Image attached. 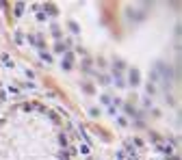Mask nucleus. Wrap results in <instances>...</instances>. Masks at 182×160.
<instances>
[{"instance_id":"1","label":"nucleus","mask_w":182,"mask_h":160,"mask_svg":"<svg viewBox=\"0 0 182 160\" xmlns=\"http://www.w3.org/2000/svg\"><path fill=\"white\" fill-rule=\"evenodd\" d=\"M130 84H139V71L136 69L130 71Z\"/></svg>"},{"instance_id":"2","label":"nucleus","mask_w":182,"mask_h":160,"mask_svg":"<svg viewBox=\"0 0 182 160\" xmlns=\"http://www.w3.org/2000/svg\"><path fill=\"white\" fill-rule=\"evenodd\" d=\"M22 13H24V2H17L15 4V17H20Z\"/></svg>"},{"instance_id":"3","label":"nucleus","mask_w":182,"mask_h":160,"mask_svg":"<svg viewBox=\"0 0 182 160\" xmlns=\"http://www.w3.org/2000/svg\"><path fill=\"white\" fill-rule=\"evenodd\" d=\"M80 154H89V145H80Z\"/></svg>"},{"instance_id":"4","label":"nucleus","mask_w":182,"mask_h":160,"mask_svg":"<svg viewBox=\"0 0 182 160\" xmlns=\"http://www.w3.org/2000/svg\"><path fill=\"white\" fill-rule=\"evenodd\" d=\"M63 69H72V63L69 61H63Z\"/></svg>"}]
</instances>
